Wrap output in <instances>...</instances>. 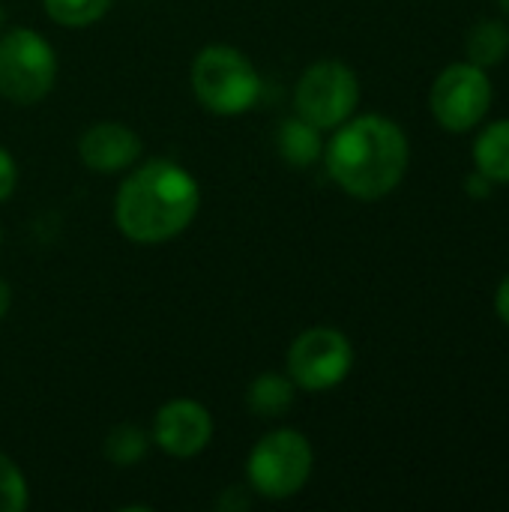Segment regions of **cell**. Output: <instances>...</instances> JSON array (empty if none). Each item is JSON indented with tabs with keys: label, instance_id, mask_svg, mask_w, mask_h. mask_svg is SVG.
I'll return each mask as SVG.
<instances>
[{
	"label": "cell",
	"instance_id": "cell-15",
	"mask_svg": "<svg viewBox=\"0 0 509 512\" xmlns=\"http://www.w3.org/2000/svg\"><path fill=\"white\" fill-rule=\"evenodd\" d=\"M150 450V435L135 426V423H117L105 441H102V456L114 465V468H132L138 465Z\"/></svg>",
	"mask_w": 509,
	"mask_h": 512
},
{
	"label": "cell",
	"instance_id": "cell-7",
	"mask_svg": "<svg viewBox=\"0 0 509 512\" xmlns=\"http://www.w3.org/2000/svg\"><path fill=\"white\" fill-rule=\"evenodd\" d=\"M495 99V87L489 81V69L474 66L471 60L450 63L438 72L429 90V108L441 129L462 135L477 129Z\"/></svg>",
	"mask_w": 509,
	"mask_h": 512
},
{
	"label": "cell",
	"instance_id": "cell-2",
	"mask_svg": "<svg viewBox=\"0 0 509 512\" xmlns=\"http://www.w3.org/2000/svg\"><path fill=\"white\" fill-rule=\"evenodd\" d=\"M201 189L192 171L171 159H147L117 189L114 225L141 246L180 237L198 216Z\"/></svg>",
	"mask_w": 509,
	"mask_h": 512
},
{
	"label": "cell",
	"instance_id": "cell-6",
	"mask_svg": "<svg viewBox=\"0 0 509 512\" xmlns=\"http://www.w3.org/2000/svg\"><path fill=\"white\" fill-rule=\"evenodd\" d=\"M360 105V78L342 60H318L303 69L294 87L297 117L315 129H336L354 117Z\"/></svg>",
	"mask_w": 509,
	"mask_h": 512
},
{
	"label": "cell",
	"instance_id": "cell-8",
	"mask_svg": "<svg viewBox=\"0 0 509 512\" xmlns=\"http://www.w3.org/2000/svg\"><path fill=\"white\" fill-rule=\"evenodd\" d=\"M285 369L297 390L327 393L351 375L354 345L336 327H309L291 342Z\"/></svg>",
	"mask_w": 509,
	"mask_h": 512
},
{
	"label": "cell",
	"instance_id": "cell-20",
	"mask_svg": "<svg viewBox=\"0 0 509 512\" xmlns=\"http://www.w3.org/2000/svg\"><path fill=\"white\" fill-rule=\"evenodd\" d=\"M462 189L474 198V201H486L489 195H492V189H495V183L486 177V174H480V171H474V174H468L465 177V183H462Z\"/></svg>",
	"mask_w": 509,
	"mask_h": 512
},
{
	"label": "cell",
	"instance_id": "cell-23",
	"mask_svg": "<svg viewBox=\"0 0 509 512\" xmlns=\"http://www.w3.org/2000/svg\"><path fill=\"white\" fill-rule=\"evenodd\" d=\"M498 6H501V12L509 18V0H498Z\"/></svg>",
	"mask_w": 509,
	"mask_h": 512
},
{
	"label": "cell",
	"instance_id": "cell-16",
	"mask_svg": "<svg viewBox=\"0 0 509 512\" xmlns=\"http://www.w3.org/2000/svg\"><path fill=\"white\" fill-rule=\"evenodd\" d=\"M45 15L60 27H90L102 21L111 9V0H42Z\"/></svg>",
	"mask_w": 509,
	"mask_h": 512
},
{
	"label": "cell",
	"instance_id": "cell-25",
	"mask_svg": "<svg viewBox=\"0 0 509 512\" xmlns=\"http://www.w3.org/2000/svg\"><path fill=\"white\" fill-rule=\"evenodd\" d=\"M0 243H3V231H0Z\"/></svg>",
	"mask_w": 509,
	"mask_h": 512
},
{
	"label": "cell",
	"instance_id": "cell-4",
	"mask_svg": "<svg viewBox=\"0 0 509 512\" xmlns=\"http://www.w3.org/2000/svg\"><path fill=\"white\" fill-rule=\"evenodd\" d=\"M315 471V450L297 429H273L249 453V489L267 501H288L300 495Z\"/></svg>",
	"mask_w": 509,
	"mask_h": 512
},
{
	"label": "cell",
	"instance_id": "cell-11",
	"mask_svg": "<svg viewBox=\"0 0 509 512\" xmlns=\"http://www.w3.org/2000/svg\"><path fill=\"white\" fill-rule=\"evenodd\" d=\"M276 150H279L285 165H291V168H312L324 156L321 129H315L303 117H288V120L279 123Z\"/></svg>",
	"mask_w": 509,
	"mask_h": 512
},
{
	"label": "cell",
	"instance_id": "cell-10",
	"mask_svg": "<svg viewBox=\"0 0 509 512\" xmlns=\"http://www.w3.org/2000/svg\"><path fill=\"white\" fill-rule=\"evenodd\" d=\"M141 138L132 126L117 120L93 123L78 138V159L96 174H120L141 159Z\"/></svg>",
	"mask_w": 509,
	"mask_h": 512
},
{
	"label": "cell",
	"instance_id": "cell-19",
	"mask_svg": "<svg viewBox=\"0 0 509 512\" xmlns=\"http://www.w3.org/2000/svg\"><path fill=\"white\" fill-rule=\"evenodd\" d=\"M252 489L249 486H228L219 498H216V507L222 512H243L252 507Z\"/></svg>",
	"mask_w": 509,
	"mask_h": 512
},
{
	"label": "cell",
	"instance_id": "cell-21",
	"mask_svg": "<svg viewBox=\"0 0 509 512\" xmlns=\"http://www.w3.org/2000/svg\"><path fill=\"white\" fill-rule=\"evenodd\" d=\"M495 312H498V318L509 327V273L501 279V285L495 291Z\"/></svg>",
	"mask_w": 509,
	"mask_h": 512
},
{
	"label": "cell",
	"instance_id": "cell-22",
	"mask_svg": "<svg viewBox=\"0 0 509 512\" xmlns=\"http://www.w3.org/2000/svg\"><path fill=\"white\" fill-rule=\"evenodd\" d=\"M9 306H12V288H9V282L0 276V321L6 318Z\"/></svg>",
	"mask_w": 509,
	"mask_h": 512
},
{
	"label": "cell",
	"instance_id": "cell-13",
	"mask_svg": "<svg viewBox=\"0 0 509 512\" xmlns=\"http://www.w3.org/2000/svg\"><path fill=\"white\" fill-rule=\"evenodd\" d=\"M474 165L495 186H509V117L489 123L474 141Z\"/></svg>",
	"mask_w": 509,
	"mask_h": 512
},
{
	"label": "cell",
	"instance_id": "cell-14",
	"mask_svg": "<svg viewBox=\"0 0 509 512\" xmlns=\"http://www.w3.org/2000/svg\"><path fill=\"white\" fill-rule=\"evenodd\" d=\"M509 54V24L501 18H480L465 36V57L474 66H501Z\"/></svg>",
	"mask_w": 509,
	"mask_h": 512
},
{
	"label": "cell",
	"instance_id": "cell-1",
	"mask_svg": "<svg viewBox=\"0 0 509 512\" xmlns=\"http://www.w3.org/2000/svg\"><path fill=\"white\" fill-rule=\"evenodd\" d=\"M330 180L357 201H381L405 180L411 144L405 129L384 114L348 117L324 147Z\"/></svg>",
	"mask_w": 509,
	"mask_h": 512
},
{
	"label": "cell",
	"instance_id": "cell-24",
	"mask_svg": "<svg viewBox=\"0 0 509 512\" xmlns=\"http://www.w3.org/2000/svg\"><path fill=\"white\" fill-rule=\"evenodd\" d=\"M3 21H6V12H3V6H0V27H3Z\"/></svg>",
	"mask_w": 509,
	"mask_h": 512
},
{
	"label": "cell",
	"instance_id": "cell-3",
	"mask_svg": "<svg viewBox=\"0 0 509 512\" xmlns=\"http://www.w3.org/2000/svg\"><path fill=\"white\" fill-rule=\"evenodd\" d=\"M192 93L216 117H240L261 99V72L234 45H207L192 60Z\"/></svg>",
	"mask_w": 509,
	"mask_h": 512
},
{
	"label": "cell",
	"instance_id": "cell-18",
	"mask_svg": "<svg viewBox=\"0 0 509 512\" xmlns=\"http://www.w3.org/2000/svg\"><path fill=\"white\" fill-rule=\"evenodd\" d=\"M18 186V165L12 159V153L6 147H0V204H6L12 198Z\"/></svg>",
	"mask_w": 509,
	"mask_h": 512
},
{
	"label": "cell",
	"instance_id": "cell-5",
	"mask_svg": "<svg viewBox=\"0 0 509 512\" xmlns=\"http://www.w3.org/2000/svg\"><path fill=\"white\" fill-rule=\"evenodd\" d=\"M57 81V54L51 42L30 27L0 33V96L12 105L42 102Z\"/></svg>",
	"mask_w": 509,
	"mask_h": 512
},
{
	"label": "cell",
	"instance_id": "cell-17",
	"mask_svg": "<svg viewBox=\"0 0 509 512\" xmlns=\"http://www.w3.org/2000/svg\"><path fill=\"white\" fill-rule=\"evenodd\" d=\"M30 504V489L21 468L0 453V512H21Z\"/></svg>",
	"mask_w": 509,
	"mask_h": 512
},
{
	"label": "cell",
	"instance_id": "cell-12",
	"mask_svg": "<svg viewBox=\"0 0 509 512\" xmlns=\"http://www.w3.org/2000/svg\"><path fill=\"white\" fill-rule=\"evenodd\" d=\"M297 399V384L288 375L279 372H264L258 375L249 390H246V408L258 420H279L294 408Z\"/></svg>",
	"mask_w": 509,
	"mask_h": 512
},
{
	"label": "cell",
	"instance_id": "cell-9",
	"mask_svg": "<svg viewBox=\"0 0 509 512\" xmlns=\"http://www.w3.org/2000/svg\"><path fill=\"white\" fill-rule=\"evenodd\" d=\"M150 441L171 459H195L213 441V417L195 399H171L156 411Z\"/></svg>",
	"mask_w": 509,
	"mask_h": 512
}]
</instances>
